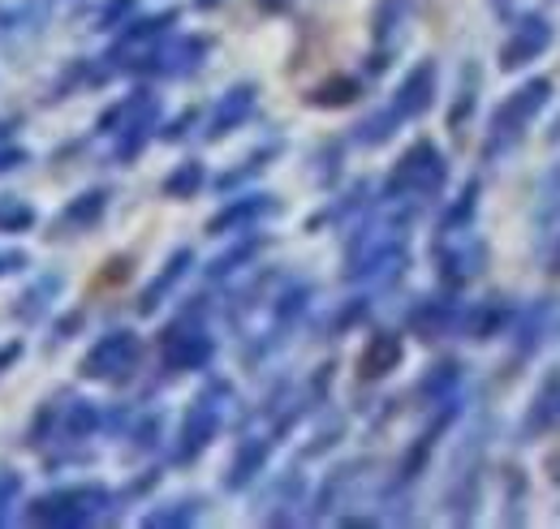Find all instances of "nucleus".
Listing matches in <instances>:
<instances>
[{"instance_id":"nucleus-1","label":"nucleus","mask_w":560,"mask_h":529,"mask_svg":"<svg viewBox=\"0 0 560 529\" xmlns=\"http://www.w3.org/2000/svg\"><path fill=\"white\" fill-rule=\"evenodd\" d=\"M397 362H401V340H397V336H375V340L366 344V353H362V375H366V379H380V375H388Z\"/></svg>"},{"instance_id":"nucleus-2","label":"nucleus","mask_w":560,"mask_h":529,"mask_svg":"<svg viewBox=\"0 0 560 529\" xmlns=\"http://www.w3.org/2000/svg\"><path fill=\"white\" fill-rule=\"evenodd\" d=\"M126 357H130V340H104V344L86 357V375H95V379H100V375L117 371Z\"/></svg>"},{"instance_id":"nucleus-4","label":"nucleus","mask_w":560,"mask_h":529,"mask_svg":"<svg viewBox=\"0 0 560 529\" xmlns=\"http://www.w3.org/2000/svg\"><path fill=\"white\" fill-rule=\"evenodd\" d=\"M353 95H358V86H353L350 78H337V82H328V86H319V95H315V104H350Z\"/></svg>"},{"instance_id":"nucleus-9","label":"nucleus","mask_w":560,"mask_h":529,"mask_svg":"<svg viewBox=\"0 0 560 529\" xmlns=\"http://www.w3.org/2000/svg\"><path fill=\"white\" fill-rule=\"evenodd\" d=\"M22 263H26L22 255H0V275H4V271H18Z\"/></svg>"},{"instance_id":"nucleus-3","label":"nucleus","mask_w":560,"mask_h":529,"mask_svg":"<svg viewBox=\"0 0 560 529\" xmlns=\"http://www.w3.org/2000/svg\"><path fill=\"white\" fill-rule=\"evenodd\" d=\"M35 224V211L26 202H13V199H0V228L4 233H26Z\"/></svg>"},{"instance_id":"nucleus-6","label":"nucleus","mask_w":560,"mask_h":529,"mask_svg":"<svg viewBox=\"0 0 560 529\" xmlns=\"http://www.w3.org/2000/svg\"><path fill=\"white\" fill-rule=\"evenodd\" d=\"M100 207H104V195H86V202H73V207H70V220L91 224V220L100 215Z\"/></svg>"},{"instance_id":"nucleus-8","label":"nucleus","mask_w":560,"mask_h":529,"mask_svg":"<svg viewBox=\"0 0 560 529\" xmlns=\"http://www.w3.org/2000/svg\"><path fill=\"white\" fill-rule=\"evenodd\" d=\"M70 431H73V435H78V431H91V409H73Z\"/></svg>"},{"instance_id":"nucleus-5","label":"nucleus","mask_w":560,"mask_h":529,"mask_svg":"<svg viewBox=\"0 0 560 529\" xmlns=\"http://www.w3.org/2000/svg\"><path fill=\"white\" fill-rule=\"evenodd\" d=\"M18 491H22V478H18L13 469H0V521L9 517V508H13Z\"/></svg>"},{"instance_id":"nucleus-7","label":"nucleus","mask_w":560,"mask_h":529,"mask_svg":"<svg viewBox=\"0 0 560 529\" xmlns=\"http://www.w3.org/2000/svg\"><path fill=\"white\" fill-rule=\"evenodd\" d=\"M18 357H22V340H9V344H0V375H4V371H9Z\"/></svg>"}]
</instances>
